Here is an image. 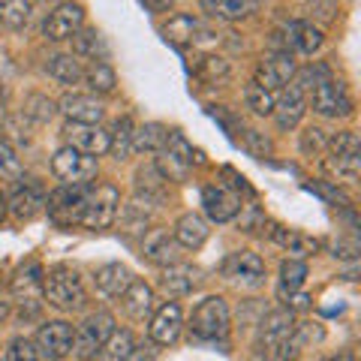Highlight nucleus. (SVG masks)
Returning <instances> with one entry per match:
<instances>
[{
  "label": "nucleus",
  "mask_w": 361,
  "mask_h": 361,
  "mask_svg": "<svg viewBox=\"0 0 361 361\" xmlns=\"http://www.w3.org/2000/svg\"><path fill=\"white\" fill-rule=\"evenodd\" d=\"M42 298L58 310H82L85 307V286L82 277L75 274L70 265H54L49 271H42Z\"/></svg>",
  "instance_id": "nucleus-1"
},
{
  "label": "nucleus",
  "mask_w": 361,
  "mask_h": 361,
  "mask_svg": "<svg viewBox=\"0 0 361 361\" xmlns=\"http://www.w3.org/2000/svg\"><path fill=\"white\" fill-rule=\"evenodd\" d=\"M190 331L199 341H220L229 331V304L220 295L199 301V307L190 316Z\"/></svg>",
  "instance_id": "nucleus-2"
},
{
  "label": "nucleus",
  "mask_w": 361,
  "mask_h": 361,
  "mask_svg": "<svg viewBox=\"0 0 361 361\" xmlns=\"http://www.w3.org/2000/svg\"><path fill=\"white\" fill-rule=\"evenodd\" d=\"M118 205H121V193L111 184H99L97 190H87L85 196V208H82V220L87 229H109L118 217Z\"/></svg>",
  "instance_id": "nucleus-3"
},
{
  "label": "nucleus",
  "mask_w": 361,
  "mask_h": 361,
  "mask_svg": "<svg viewBox=\"0 0 361 361\" xmlns=\"http://www.w3.org/2000/svg\"><path fill=\"white\" fill-rule=\"evenodd\" d=\"M115 331V319H111V313L99 310V313H90L87 319L82 322V329H78L75 341H73V349H75V358L78 361H94L99 346L109 341V334Z\"/></svg>",
  "instance_id": "nucleus-4"
},
{
  "label": "nucleus",
  "mask_w": 361,
  "mask_h": 361,
  "mask_svg": "<svg viewBox=\"0 0 361 361\" xmlns=\"http://www.w3.org/2000/svg\"><path fill=\"white\" fill-rule=\"evenodd\" d=\"M310 106L322 118H337V115H349L353 111V99H349L346 87L341 82H334L329 75H319L310 90Z\"/></svg>",
  "instance_id": "nucleus-5"
},
{
  "label": "nucleus",
  "mask_w": 361,
  "mask_h": 361,
  "mask_svg": "<svg viewBox=\"0 0 361 361\" xmlns=\"http://www.w3.org/2000/svg\"><path fill=\"white\" fill-rule=\"evenodd\" d=\"M51 172L58 175L63 184H82V187H85L87 180L97 178V160L66 145V148H61L58 154H54Z\"/></svg>",
  "instance_id": "nucleus-6"
},
{
  "label": "nucleus",
  "mask_w": 361,
  "mask_h": 361,
  "mask_svg": "<svg viewBox=\"0 0 361 361\" xmlns=\"http://www.w3.org/2000/svg\"><path fill=\"white\" fill-rule=\"evenodd\" d=\"M73 341H75V331L70 322H63V319L45 322L37 334V353L45 361H61L73 353Z\"/></svg>",
  "instance_id": "nucleus-7"
},
{
  "label": "nucleus",
  "mask_w": 361,
  "mask_h": 361,
  "mask_svg": "<svg viewBox=\"0 0 361 361\" xmlns=\"http://www.w3.org/2000/svg\"><path fill=\"white\" fill-rule=\"evenodd\" d=\"M85 196L87 190L82 184H63L61 190H54L49 196V214L58 223H78L82 220V208H85Z\"/></svg>",
  "instance_id": "nucleus-8"
},
{
  "label": "nucleus",
  "mask_w": 361,
  "mask_h": 361,
  "mask_svg": "<svg viewBox=\"0 0 361 361\" xmlns=\"http://www.w3.org/2000/svg\"><path fill=\"white\" fill-rule=\"evenodd\" d=\"M163 37H166V42L178 45V49H190V45L214 42V33L205 25H202L199 18H193V16H175L163 27Z\"/></svg>",
  "instance_id": "nucleus-9"
},
{
  "label": "nucleus",
  "mask_w": 361,
  "mask_h": 361,
  "mask_svg": "<svg viewBox=\"0 0 361 361\" xmlns=\"http://www.w3.org/2000/svg\"><path fill=\"white\" fill-rule=\"evenodd\" d=\"M66 139H70V148L82 151L87 157H103L109 151V133L99 127V123H75L70 121L63 127Z\"/></svg>",
  "instance_id": "nucleus-10"
},
{
  "label": "nucleus",
  "mask_w": 361,
  "mask_h": 361,
  "mask_svg": "<svg viewBox=\"0 0 361 361\" xmlns=\"http://www.w3.org/2000/svg\"><path fill=\"white\" fill-rule=\"evenodd\" d=\"M295 73V63H292V54L289 51H277V54H268L256 63V75H253V85L265 87V90H277L289 82V75Z\"/></svg>",
  "instance_id": "nucleus-11"
},
{
  "label": "nucleus",
  "mask_w": 361,
  "mask_h": 361,
  "mask_svg": "<svg viewBox=\"0 0 361 361\" xmlns=\"http://www.w3.org/2000/svg\"><path fill=\"white\" fill-rule=\"evenodd\" d=\"M85 25V9L78 6V4H61L54 13L45 18V37L54 39V42H61V39H73L78 30H82Z\"/></svg>",
  "instance_id": "nucleus-12"
},
{
  "label": "nucleus",
  "mask_w": 361,
  "mask_h": 361,
  "mask_svg": "<svg viewBox=\"0 0 361 361\" xmlns=\"http://www.w3.org/2000/svg\"><path fill=\"white\" fill-rule=\"evenodd\" d=\"M223 274L229 280H235V283L259 286V283H262V277H265V265H262V259H259L256 253L238 250V253H232L223 262Z\"/></svg>",
  "instance_id": "nucleus-13"
},
{
  "label": "nucleus",
  "mask_w": 361,
  "mask_h": 361,
  "mask_svg": "<svg viewBox=\"0 0 361 361\" xmlns=\"http://www.w3.org/2000/svg\"><path fill=\"white\" fill-rule=\"evenodd\" d=\"M202 205H205V214L214 223H226V220H232L235 214L241 211V199L235 196L229 187L208 184L205 190H202Z\"/></svg>",
  "instance_id": "nucleus-14"
},
{
  "label": "nucleus",
  "mask_w": 361,
  "mask_h": 361,
  "mask_svg": "<svg viewBox=\"0 0 361 361\" xmlns=\"http://www.w3.org/2000/svg\"><path fill=\"white\" fill-rule=\"evenodd\" d=\"M180 325H184V319H180V307H178V304H163V307L154 313L148 334H151V341H154V343L169 346V343H175V341H178Z\"/></svg>",
  "instance_id": "nucleus-15"
},
{
  "label": "nucleus",
  "mask_w": 361,
  "mask_h": 361,
  "mask_svg": "<svg viewBox=\"0 0 361 361\" xmlns=\"http://www.w3.org/2000/svg\"><path fill=\"white\" fill-rule=\"evenodd\" d=\"M13 295L21 304H30L33 310H39V298H42V268L37 262H27L25 268L13 277Z\"/></svg>",
  "instance_id": "nucleus-16"
},
{
  "label": "nucleus",
  "mask_w": 361,
  "mask_h": 361,
  "mask_svg": "<svg viewBox=\"0 0 361 361\" xmlns=\"http://www.w3.org/2000/svg\"><path fill=\"white\" fill-rule=\"evenodd\" d=\"M145 259H151L154 265H169L178 256V241L169 235V229H151L145 235Z\"/></svg>",
  "instance_id": "nucleus-17"
},
{
  "label": "nucleus",
  "mask_w": 361,
  "mask_h": 361,
  "mask_svg": "<svg viewBox=\"0 0 361 361\" xmlns=\"http://www.w3.org/2000/svg\"><path fill=\"white\" fill-rule=\"evenodd\" d=\"M199 283H202V274L193 265H172V268H166L160 277V286L169 295H187V292H193Z\"/></svg>",
  "instance_id": "nucleus-18"
},
{
  "label": "nucleus",
  "mask_w": 361,
  "mask_h": 361,
  "mask_svg": "<svg viewBox=\"0 0 361 361\" xmlns=\"http://www.w3.org/2000/svg\"><path fill=\"white\" fill-rule=\"evenodd\" d=\"M271 115H277V123L283 130L295 127L304 115V87L289 85V90H283V97H280V103H274V111H271Z\"/></svg>",
  "instance_id": "nucleus-19"
},
{
  "label": "nucleus",
  "mask_w": 361,
  "mask_h": 361,
  "mask_svg": "<svg viewBox=\"0 0 361 361\" xmlns=\"http://www.w3.org/2000/svg\"><path fill=\"white\" fill-rule=\"evenodd\" d=\"M123 310H127L133 319H148L154 310V289L142 280H133V283L123 289Z\"/></svg>",
  "instance_id": "nucleus-20"
},
{
  "label": "nucleus",
  "mask_w": 361,
  "mask_h": 361,
  "mask_svg": "<svg viewBox=\"0 0 361 361\" xmlns=\"http://www.w3.org/2000/svg\"><path fill=\"white\" fill-rule=\"evenodd\" d=\"M292 331H295V322H292V313H271L262 319V346L265 353L277 349L280 343H286Z\"/></svg>",
  "instance_id": "nucleus-21"
},
{
  "label": "nucleus",
  "mask_w": 361,
  "mask_h": 361,
  "mask_svg": "<svg viewBox=\"0 0 361 361\" xmlns=\"http://www.w3.org/2000/svg\"><path fill=\"white\" fill-rule=\"evenodd\" d=\"M130 283H133V274H130V268L121 265V262H111V265L97 271V289L109 298H121L123 289Z\"/></svg>",
  "instance_id": "nucleus-22"
},
{
  "label": "nucleus",
  "mask_w": 361,
  "mask_h": 361,
  "mask_svg": "<svg viewBox=\"0 0 361 361\" xmlns=\"http://www.w3.org/2000/svg\"><path fill=\"white\" fill-rule=\"evenodd\" d=\"M63 115L75 121V123H99L103 121V106L97 103L94 97H78V94H70V97H63Z\"/></svg>",
  "instance_id": "nucleus-23"
},
{
  "label": "nucleus",
  "mask_w": 361,
  "mask_h": 361,
  "mask_svg": "<svg viewBox=\"0 0 361 361\" xmlns=\"http://www.w3.org/2000/svg\"><path fill=\"white\" fill-rule=\"evenodd\" d=\"M175 241L190 247V250H196L208 241V223L199 217V214H184V217H178L175 223Z\"/></svg>",
  "instance_id": "nucleus-24"
},
{
  "label": "nucleus",
  "mask_w": 361,
  "mask_h": 361,
  "mask_svg": "<svg viewBox=\"0 0 361 361\" xmlns=\"http://www.w3.org/2000/svg\"><path fill=\"white\" fill-rule=\"evenodd\" d=\"M202 6H205V13L217 16V18L238 21V18H247L256 13L259 0H202Z\"/></svg>",
  "instance_id": "nucleus-25"
},
{
  "label": "nucleus",
  "mask_w": 361,
  "mask_h": 361,
  "mask_svg": "<svg viewBox=\"0 0 361 361\" xmlns=\"http://www.w3.org/2000/svg\"><path fill=\"white\" fill-rule=\"evenodd\" d=\"M325 172L341 184H355L361 175V157L358 154H329L325 157Z\"/></svg>",
  "instance_id": "nucleus-26"
},
{
  "label": "nucleus",
  "mask_w": 361,
  "mask_h": 361,
  "mask_svg": "<svg viewBox=\"0 0 361 361\" xmlns=\"http://www.w3.org/2000/svg\"><path fill=\"white\" fill-rule=\"evenodd\" d=\"M286 39H289L292 49H298L304 54H313L322 45V30L316 25H310V21H295V25L286 27Z\"/></svg>",
  "instance_id": "nucleus-27"
},
{
  "label": "nucleus",
  "mask_w": 361,
  "mask_h": 361,
  "mask_svg": "<svg viewBox=\"0 0 361 361\" xmlns=\"http://www.w3.org/2000/svg\"><path fill=\"white\" fill-rule=\"evenodd\" d=\"M133 349H135V337L130 331H111L109 341L99 346L97 361H130Z\"/></svg>",
  "instance_id": "nucleus-28"
},
{
  "label": "nucleus",
  "mask_w": 361,
  "mask_h": 361,
  "mask_svg": "<svg viewBox=\"0 0 361 361\" xmlns=\"http://www.w3.org/2000/svg\"><path fill=\"white\" fill-rule=\"evenodd\" d=\"M42 208H45V199H42L33 187L18 190V193L9 199V214H13L16 220H33Z\"/></svg>",
  "instance_id": "nucleus-29"
},
{
  "label": "nucleus",
  "mask_w": 361,
  "mask_h": 361,
  "mask_svg": "<svg viewBox=\"0 0 361 361\" xmlns=\"http://www.w3.org/2000/svg\"><path fill=\"white\" fill-rule=\"evenodd\" d=\"M271 238H274L280 247H283V250H289L295 259L316 253V241H313V238H307V235L295 232V229H283V226H277V229L271 232Z\"/></svg>",
  "instance_id": "nucleus-30"
},
{
  "label": "nucleus",
  "mask_w": 361,
  "mask_h": 361,
  "mask_svg": "<svg viewBox=\"0 0 361 361\" xmlns=\"http://www.w3.org/2000/svg\"><path fill=\"white\" fill-rule=\"evenodd\" d=\"M135 187H139V196H145V205H151V202L163 199L166 178L157 172V166H148V169H139V175H135Z\"/></svg>",
  "instance_id": "nucleus-31"
},
{
  "label": "nucleus",
  "mask_w": 361,
  "mask_h": 361,
  "mask_svg": "<svg viewBox=\"0 0 361 361\" xmlns=\"http://www.w3.org/2000/svg\"><path fill=\"white\" fill-rule=\"evenodd\" d=\"M49 75L58 78L61 85H78L85 78V70L73 54H54V58L49 61Z\"/></svg>",
  "instance_id": "nucleus-32"
},
{
  "label": "nucleus",
  "mask_w": 361,
  "mask_h": 361,
  "mask_svg": "<svg viewBox=\"0 0 361 361\" xmlns=\"http://www.w3.org/2000/svg\"><path fill=\"white\" fill-rule=\"evenodd\" d=\"M30 13H33L30 0H0V21L13 30L25 27L30 21Z\"/></svg>",
  "instance_id": "nucleus-33"
},
{
  "label": "nucleus",
  "mask_w": 361,
  "mask_h": 361,
  "mask_svg": "<svg viewBox=\"0 0 361 361\" xmlns=\"http://www.w3.org/2000/svg\"><path fill=\"white\" fill-rule=\"evenodd\" d=\"M304 277H307V265H304L301 259H286V262L280 265V295L298 292L304 286Z\"/></svg>",
  "instance_id": "nucleus-34"
},
{
  "label": "nucleus",
  "mask_w": 361,
  "mask_h": 361,
  "mask_svg": "<svg viewBox=\"0 0 361 361\" xmlns=\"http://www.w3.org/2000/svg\"><path fill=\"white\" fill-rule=\"evenodd\" d=\"M166 145V130L160 123H142L139 130L133 133V148L135 151H160Z\"/></svg>",
  "instance_id": "nucleus-35"
},
{
  "label": "nucleus",
  "mask_w": 361,
  "mask_h": 361,
  "mask_svg": "<svg viewBox=\"0 0 361 361\" xmlns=\"http://www.w3.org/2000/svg\"><path fill=\"white\" fill-rule=\"evenodd\" d=\"M109 151H115L118 160H123L133 151V121L130 118L115 121V130L109 133Z\"/></svg>",
  "instance_id": "nucleus-36"
},
{
  "label": "nucleus",
  "mask_w": 361,
  "mask_h": 361,
  "mask_svg": "<svg viewBox=\"0 0 361 361\" xmlns=\"http://www.w3.org/2000/svg\"><path fill=\"white\" fill-rule=\"evenodd\" d=\"M85 78H87L90 87L99 90V94H111V90H115V85H118L115 70H111L109 63H103V61H94V63H90V70H85Z\"/></svg>",
  "instance_id": "nucleus-37"
},
{
  "label": "nucleus",
  "mask_w": 361,
  "mask_h": 361,
  "mask_svg": "<svg viewBox=\"0 0 361 361\" xmlns=\"http://www.w3.org/2000/svg\"><path fill=\"white\" fill-rule=\"evenodd\" d=\"M166 151L178 157L184 166H193V163H202V154L184 139V133H166Z\"/></svg>",
  "instance_id": "nucleus-38"
},
{
  "label": "nucleus",
  "mask_w": 361,
  "mask_h": 361,
  "mask_svg": "<svg viewBox=\"0 0 361 361\" xmlns=\"http://www.w3.org/2000/svg\"><path fill=\"white\" fill-rule=\"evenodd\" d=\"M73 45H75V54H82V58H97V54L99 61L106 58V42L97 30H78L73 37Z\"/></svg>",
  "instance_id": "nucleus-39"
},
{
  "label": "nucleus",
  "mask_w": 361,
  "mask_h": 361,
  "mask_svg": "<svg viewBox=\"0 0 361 361\" xmlns=\"http://www.w3.org/2000/svg\"><path fill=\"white\" fill-rule=\"evenodd\" d=\"M21 175H25V169H21L16 148L6 139H0V180H18Z\"/></svg>",
  "instance_id": "nucleus-40"
},
{
  "label": "nucleus",
  "mask_w": 361,
  "mask_h": 361,
  "mask_svg": "<svg viewBox=\"0 0 361 361\" xmlns=\"http://www.w3.org/2000/svg\"><path fill=\"white\" fill-rule=\"evenodd\" d=\"M244 99H247V109H253L256 115H271V111H274V97H271V90L259 87V85H247Z\"/></svg>",
  "instance_id": "nucleus-41"
},
{
  "label": "nucleus",
  "mask_w": 361,
  "mask_h": 361,
  "mask_svg": "<svg viewBox=\"0 0 361 361\" xmlns=\"http://www.w3.org/2000/svg\"><path fill=\"white\" fill-rule=\"evenodd\" d=\"M25 115L30 121H37V123H45V121L54 118V103L49 97H42V94H30L25 99Z\"/></svg>",
  "instance_id": "nucleus-42"
},
{
  "label": "nucleus",
  "mask_w": 361,
  "mask_h": 361,
  "mask_svg": "<svg viewBox=\"0 0 361 361\" xmlns=\"http://www.w3.org/2000/svg\"><path fill=\"white\" fill-rule=\"evenodd\" d=\"M157 172H160L166 180H187L190 166H184V163L178 160V157H172L169 151H163L160 160H157Z\"/></svg>",
  "instance_id": "nucleus-43"
},
{
  "label": "nucleus",
  "mask_w": 361,
  "mask_h": 361,
  "mask_svg": "<svg viewBox=\"0 0 361 361\" xmlns=\"http://www.w3.org/2000/svg\"><path fill=\"white\" fill-rule=\"evenodd\" d=\"M6 361H39V353L27 337H16L6 349Z\"/></svg>",
  "instance_id": "nucleus-44"
},
{
  "label": "nucleus",
  "mask_w": 361,
  "mask_h": 361,
  "mask_svg": "<svg viewBox=\"0 0 361 361\" xmlns=\"http://www.w3.org/2000/svg\"><path fill=\"white\" fill-rule=\"evenodd\" d=\"M331 154H361V142L355 133H337L331 139Z\"/></svg>",
  "instance_id": "nucleus-45"
},
{
  "label": "nucleus",
  "mask_w": 361,
  "mask_h": 361,
  "mask_svg": "<svg viewBox=\"0 0 361 361\" xmlns=\"http://www.w3.org/2000/svg\"><path fill=\"white\" fill-rule=\"evenodd\" d=\"M226 73H229V63H226L223 58H205V61H202V75H205L208 82H214V78H223Z\"/></svg>",
  "instance_id": "nucleus-46"
},
{
  "label": "nucleus",
  "mask_w": 361,
  "mask_h": 361,
  "mask_svg": "<svg viewBox=\"0 0 361 361\" xmlns=\"http://www.w3.org/2000/svg\"><path fill=\"white\" fill-rule=\"evenodd\" d=\"M325 130H319V127H310V130H304V139H301V148H304V154H316V151H322V145H325V135H322Z\"/></svg>",
  "instance_id": "nucleus-47"
},
{
  "label": "nucleus",
  "mask_w": 361,
  "mask_h": 361,
  "mask_svg": "<svg viewBox=\"0 0 361 361\" xmlns=\"http://www.w3.org/2000/svg\"><path fill=\"white\" fill-rule=\"evenodd\" d=\"M244 139H247V148H250L253 157H268V154H271V142L262 139V135H259L256 130H247Z\"/></svg>",
  "instance_id": "nucleus-48"
},
{
  "label": "nucleus",
  "mask_w": 361,
  "mask_h": 361,
  "mask_svg": "<svg viewBox=\"0 0 361 361\" xmlns=\"http://www.w3.org/2000/svg\"><path fill=\"white\" fill-rule=\"evenodd\" d=\"M145 6L151 9V13H166V9H172V0H142Z\"/></svg>",
  "instance_id": "nucleus-49"
},
{
  "label": "nucleus",
  "mask_w": 361,
  "mask_h": 361,
  "mask_svg": "<svg viewBox=\"0 0 361 361\" xmlns=\"http://www.w3.org/2000/svg\"><path fill=\"white\" fill-rule=\"evenodd\" d=\"M0 115H4V85H0Z\"/></svg>",
  "instance_id": "nucleus-50"
},
{
  "label": "nucleus",
  "mask_w": 361,
  "mask_h": 361,
  "mask_svg": "<svg viewBox=\"0 0 361 361\" xmlns=\"http://www.w3.org/2000/svg\"><path fill=\"white\" fill-rule=\"evenodd\" d=\"M6 313H9V307H6V304H0V319H4Z\"/></svg>",
  "instance_id": "nucleus-51"
},
{
  "label": "nucleus",
  "mask_w": 361,
  "mask_h": 361,
  "mask_svg": "<svg viewBox=\"0 0 361 361\" xmlns=\"http://www.w3.org/2000/svg\"><path fill=\"white\" fill-rule=\"evenodd\" d=\"M329 361H353L349 355H337V358H329Z\"/></svg>",
  "instance_id": "nucleus-52"
},
{
  "label": "nucleus",
  "mask_w": 361,
  "mask_h": 361,
  "mask_svg": "<svg viewBox=\"0 0 361 361\" xmlns=\"http://www.w3.org/2000/svg\"><path fill=\"white\" fill-rule=\"evenodd\" d=\"M0 214H4V196H0Z\"/></svg>",
  "instance_id": "nucleus-53"
},
{
  "label": "nucleus",
  "mask_w": 361,
  "mask_h": 361,
  "mask_svg": "<svg viewBox=\"0 0 361 361\" xmlns=\"http://www.w3.org/2000/svg\"><path fill=\"white\" fill-rule=\"evenodd\" d=\"M0 286H4V277H0Z\"/></svg>",
  "instance_id": "nucleus-54"
}]
</instances>
